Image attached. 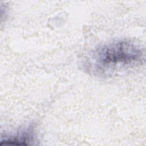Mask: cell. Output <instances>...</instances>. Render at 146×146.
<instances>
[{"label": "cell", "mask_w": 146, "mask_h": 146, "mask_svg": "<svg viewBox=\"0 0 146 146\" xmlns=\"http://www.w3.org/2000/svg\"><path fill=\"white\" fill-rule=\"evenodd\" d=\"M36 138L35 127L33 124H29L5 135L1 140V145H33Z\"/></svg>", "instance_id": "2"}, {"label": "cell", "mask_w": 146, "mask_h": 146, "mask_svg": "<svg viewBox=\"0 0 146 146\" xmlns=\"http://www.w3.org/2000/svg\"><path fill=\"white\" fill-rule=\"evenodd\" d=\"M144 60L145 51L140 44L122 39L96 47L84 59L83 66L92 75L110 78L138 68Z\"/></svg>", "instance_id": "1"}]
</instances>
